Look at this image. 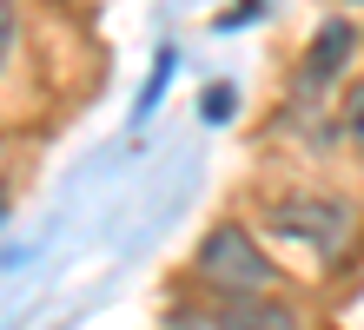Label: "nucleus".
Listing matches in <instances>:
<instances>
[{
    "label": "nucleus",
    "mask_w": 364,
    "mask_h": 330,
    "mask_svg": "<svg viewBox=\"0 0 364 330\" xmlns=\"http://www.w3.org/2000/svg\"><path fill=\"white\" fill-rule=\"evenodd\" d=\"M212 330H305L285 297H225L212 311Z\"/></svg>",
    "instance_id": "7ed1b4c3"
},
{
    "label": "nucleus",
    "mask_w": 364,
    "mask_h": 330,
    "mask_svg": "<svg viewBox=\"0 0 364 330\" xmlns=\"http://www.w3.org/2000/svg\"><path fill=\"white\" fill-rule=\"evenodd\" d=\"M225 99H232V86H212L205 93V119H225Z\"/></svg>",
    "instance_id": "0eeeda50"
},
{
    "label": "nucleus",
    "mask_w": 364,
    "mask_h": 330,
    "mask_svg": "<svg viewBox=\"0 0 364 330\" xmlns=\"http://www.w3.org/2000/svg\"><path fill=\"white\" fill-rule=\"evenodd\" d=\"M351 225L358 218H351L345 198H285V205H272V231H285L311 251H338L351 238Z\"/></svg>",
    "instance_id": "f03ea898"
},
{
    "label": "nucleus",
    "mask_w": 364,
    "mask_h": 330,
    "mask_svg": "<svg viewBox=\"0 0 364 330\" xmlns=\"http://www.w3.org/2000/svg\"><path fill=\"white\" fill-rule=\"evenodd\" d=\"M345 132H351V139L364 145V79L351 86V93H345Z\"/></svg>",
    "instance_id": "39448f33"
},
{
    "label": "nucleus",
    "mask_w": 364,
    "mask_h": 330,
    "mask_svg": "<svg viewBox=\"0 0 364 330\" xmlns=\"http://www.w3.org/2000/svg\"><path fill=\"white\" fill-rule=\"evenodd\" d=\"M192 271H199L219 297H265L272 291V258L259 251V238L245 225H212L199 238V258H192Z\"/></svg>",
    "instance_id": "f257e3e1"
},
{
    "label": "nucleus",
    "mask_w": 364,
    "mask_h": 330,
    "mask_svg": "<svg viewBox=\"0 0 364 330\" xmlns=\"http://www.w3.org/2000/svg\"><path fill=\"white\" fill-rule=\"evenodd\" d=\"M351 47H358V33H351V20H325V27L311 33V53H305V66H298V86L305 93H318L338 66L351 60Z\"/></svg>",
    "instance_id": "20e7f679"
},
{
    "label": "nucleus",
    "mask_w": 364,
    "mask_h": 330,
    "mask_svg": "<svg viewBox=\"0 0 364 330\" xmlns=\"http://www.w3.org/2000/svg\"><path fill=\"white\" fill-rule=\"evenodd\" d=\"M358 7H364V0H358Z\"/></svg>",
    "instance_id": "6e6552de"
},
{
    "label": "nucleus",
    "mask_w": 364,
    "mask_h": 330,
    "mask_svg": "<svg viewBox=\"0 0 364 330\" xmlns=\"http://www.w3.org/2000/svg\"><path fill=\"white\" fill-rule=\"evenodd\" d=\"M0 47H20V13H14V0H7V7H0Z\"/></svg>",
    "instance_id": "423d86ee"
}]
</instances>
